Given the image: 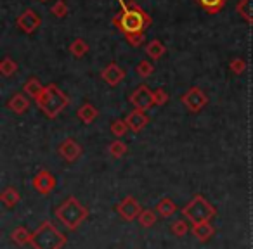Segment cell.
<instances>
[{"label": "cell", "mask_w": 253, "mask_h": 249, "mask_svg": "<svg viewBox=\"0 0 253 249\" xmlns=\"http://www.w3.org/2000/svg\"><path fill=\"white\" fill-rule=\"evenodd\" d=\"M191 232H193V235L200 242H207L208 239H211V235L215 234V228L210 225V221H203V223H194Z\"/></svg>", "instance_id": "cell-15"}, {"label": "cell", "mask_w": 253, "mask_h": 249, "mask_svg": "<svg viewBox=\"0 0 253 249\" xmlns=\"http://www.w3.org/2000/svg\"><path fill=\"white\" fill-rule=\"evenodd\" d=\"M156 220H158V214H156V211H153V210H142V213L139 214V223H141V227H144V228L153 227V225L156 223Z\"/></svg>", "instance_id": "cell-25"}, {"label": "cell", "mask_w": 253, "mask_h": 249, "mask_svg": "<svg viewBox=\"0 0 253 249\" xmlns=\"http://www.w3.org/2000/svg\"><path fill=\"white\" fill-rule=\"evenodd\" d=\"M108 151H109V154H111L113 158L118 159V158H122V156H125L126 144H125V142H122V141H115V142H111V144H109Z\"/></svg>", "instance_id": "cell-28"}, {"label": "cell", "mask_w": 253, "mask_h": 249, "mask_svg": "<svg viewBox=\"0 0 253 249\" xmlns=\"http://www.w3.org/2000/svg\"><path fill=\"white\" fill-rule=\"evenodd\" d=\"M153 95H155V106H163L169 102V94H167L163 88H156V90L153 92Z\"/></svg>", "instance_id": "cell-32"}, {"label": "cell", "mask_w": 253, "mask_h": 249, "mask_svg": "<svg viewBox=\"0 0 253 249\" xmlns=\"http://www.w3.org/2000/svg\"><path fill=\"white\" fill-rule=\"evenodd\" d=\"M66 235L52 221L45 220L32 234V242L30 244H32L33 249H63L66 246Z\"/></svg>", "instance_id": "cell-2"}, {"label": "cell", "mask_w": 253, "mask_h": 249, "mask_svg": "<svg viewBox=\"0 0 253 249\" xmlns=\"http://www.w3.org/2000/svg\"><path fill=\"white\" fill-rule=\"evenodd\" d=\"M42 2H45V0H42Z\"/></svg>", "instance_id": "cell-35"}, {"label": "cell", "mask_w": 253, "mask_h": 249, "mask_svg": "<svg viewBox=\"0 0 253 249\" xmlns=\"http://www.w3.org/2000/svg\"><path fill=\"white\" fill-rule=\"evenodd\" d=\"M167 52V47L162 43V40H151V42L146 45V54L151 57L153 61H158L165 56Z\"/></svg>", "instance_id": "cell-20"}, {"label": "cell", "mask_w": 253, "mask_h": 249, "mask_svg": "<svg viewBox=\"0 0 253 249\" xmlns=\"http://www.w3.org/2000/svg\"><path fill=\"white\" fill-rule=\"evenodd\" d=\"M236 11L246 23L253 25V0H239Z\"/></svg>", "instance_id": "cell-21"}, {"label": "cell", "mask_w": 253, "mask_h": 249, "mask_svg": "<svg viewBox=\"0 0 253 249\" xmlns=\"http://www.w3.org/2000/svg\"><path fill=\"white\" fill-rule=\"evenodd\" d=\"M182 104L186 106L191 112H200L201 109L208 104V97L200 87H191L189 90L182 95Z\"/></svg>", "instance_id": "cell-6"}, {"label": "cell", "mask_w": 253, "mask_h": 249, "mask_svg": "<svg viewBox=\"0 0 253 249\" xmlns=\"http://www.w3.org/2000/svg\"><path fill=\"white\" fill-rule=\"evenodd\" d=\"M19 201H21V194L14 187H7V189H4V192L0 194V203L5 208H14Z\"/></svg>", "instance_id": "cell-18"}, {"label": "cell", "mask_w": 253, "mask_h": 249, "mask_svg": "<svg viewBox=\"0 0 253 249\" xmlns=\"http://www.w3.org/2000/svg\"><path fill=\"white\" fill-rule=\"evenodd\" d=\"M126 40H128V43H130L132 47H139L142 42H144V33H137V35H130V36H125Z\"/></svg>", "instance_id": "cell-34"}, {"label": "cell", "mask_w": 253, "mask_h": 249, "mask_svg": "<svg viewBox=\"0 0 253 249\" xmlns=\"http://www.w3.org/2000/svg\"><path fill=\"white\" fill-rule=\"evenodd\" d=\"M245 70H246V63L243 59H239V57H238V59H232L231 61V71L234 74H241Z\"/></svg>", "instance_id": "cell-33"}, {"label": "cell", "mask_w": 253, "mask_h": 249, "mask_svg": "<svg viewBox=\"0 0 253 249\" xmlns=\"http://www.w3.org/2000/svg\"><path fill=\"white\" fill-rule=\"evenodd\" d=\"M153 71H155V66H153L149 61H141V63L135 66V73L141 78H149L153 74Z\"/></svg>", "instance_id": "cell-29"}, {"label": "cell", "mask_w": 253, "mask_h": 249, "mask_svg": "<svg viewBox=\"0 0 253 249\" xmlns=\"http://www.w3.org/2000/svg\"><path fill=\"white\" fill-rule=\"evenodd\" d=\"M70 52H71V56H73V57L80 59V57H84L85 54L88 52V43L85 42V40H82V38L73 40V42H71V45H70Z\"/></svg>", "instance_id": "cell-23"}, {"label": "cell", "mask_w": 253, "mask_h": 249, "mask_svg": "<svg viewBox=\"0 0 253 249\" xmlns=\"http://www.w3.org/2000/svg\"><path fill=\"white\" fill-rule=\"evenodd\" d=\"M57 152H59V156L64 159V161L75 163L78 158H80L82 147L78 145L77 141H73V139H66V141H63L59 144V147H57Z\"/></svg>", "instance_id": "cell-11"}, {"label": "cell", "mask_w": 253, "mask_h": 249, "mask_svg": "<svg viewBox=\"0 0 253 249\" xmlns=\"http://www.w3.org/2000/svg\"><path fill=\"white\" fill-rule=\"evenodd\" d=\"M43 90H45V87L40 83L39 78H28V80L25 81V85H23V92L28 94L32 99H35V101L43 94Z\"/></svg>", "instance_id": "cell-17"}, {"label": "cell", "mask_w": 253, "mask_h": 249, "mask_svg": "<svg viewBox=\"0 0 253 249\" xmlns=\"http://www.w3.org/2000/svg\"><path fill=\"white\" fill-rule=\"evenodd\" d=\"M56 218L68 228V230H77L82 223L88 218V210L77 199L70 196L66 201L56 208Z\"/></svg>", "instance_id": "cell-3"}, {"label": "cell", "mask_w": 253, "mask_h": 249, "mask_svg": "<svg viewBox=\"0 0 253 249\" xmlns=\"http://www.w3.org/2000/svg\"><path fill=\"white\" fill-rule=\"evenodd\" d=\"M177 210H179V208L173 203L172 197H162V199L156 203V213L163 218H170L172 214L177 213Z\"/></svg>", "instance_id": "cell-16"}, {"label": "cell", "mask_w": 253, "mask_h": 249, "mask_svg": "<svg viewBox=\"0 0 253 249\" xmlns=\"http://www.w3.org/2000/svg\"><path fill=\"white\" fill-rule=\"evenodd\" d=\"M32 234L33 232H28V228L18 227L11 232V239H12V242H16L18 246H25V244H28V242H32Z\"/></svg>", "instance_id": "cell-22"}, {"label": "cell", "mask_w": 253, "mask_h": 249, "mask_svg": "<svg viewBox=\"0 0 253 249\" xmlns=\"http://www.w3.org/2000/svg\"><path fill=\"white\" fill-rule=\"evenodd\" d=\"M130 104L139 111H148L155 106V95L148 88V85H141L130 94Z\"/></svg>", "instance_id": "cell-7"}, {"label": "cell", "mask_w": 253, "mask_h": 249, "mask_svg": "<svg viewBox=\"0 0 253 249\" xmlns=\"http://www.w3.org/2000/svg\"><path fill=\"white\" fill-rule=\"evenodd\" d=\"M32 185H33V189H35V192L42 194V196H47V194H50L56 189V177L50 172H47V170H40V172L33 177Z\"/></svg>", "instance_id": "cell-9"}, {"label": "cell", "mask_w": 253, "mask_h": 249, "mask_svg": "<svg viewBox=\"0 0 253 249\" xmlns=\"http://www.w3.org/2000/svg\"><path fill=\"white\" fill-rule=\"evenodd\" d=\"M126 125H128V128H130L134 134H139V132H142L146 128V125H148V116L144 114V111H139V109H135V111L128 112L125 118Z\"/></svg>", "instance_id": "cell-13"}, {"label": "cell", "mask_w": 253, "mask_h": 249, "mask_svg": "<svg viewBox=\"0 0 253 249\" xmlns=\"http://www.w3.org/2000/svg\"><path fill=\"white\" fill-rule=\"evenodd\" d=\"M116 211H118L120 218H123L125 221H132L142 213V206L132 196H126L125 199L116 204Z\"/></svg>", "instance_id": "cell-8"}, {"label": "cell", "mask_w": 253, "mask_h": 249, "mask_svg": "<svg viewBox=\"0 0 253 249\" xmlns=\"http://www.w3.org/2000/svg\"><path fill=\"white\" fill-rule=\"evenodd\" d=\"M101 76H102V80H104L108 85H111V87H116V85H118L120 81L125 78V70H122V68H120L116 63H109L108 66L102 70Z\"/></svg>", "instance_id": "cell-12"}, {"label": "cell", "mask_w": 253, "mask_h": 249, "mask_svg": "<svg viewBox=\"0 0 253 249\" xmlns=\"http://www.w3.org/2000/svg\"><path fill=\"white\" fill-rule=\"evenodd\" d=\"M16 71H18V64L11 57H4V59L0 61V73L4 74V76H12Z\"/></svg>", "instance_id": "cell-26"}, {"label": "cell", "mask_w": 253, "mask_h": 249, "mask_svg": "<svg viewBox=\"0 0 253 249\" xmlns=\"http://www.w3.org/2000/svg\"><path fill=\"white\" fill-rule=\"evenodd\" d=\"M40 23H42V19H40V16L37 14L33 9L25 11L18 19H16V25H18V28L21 30L23 33H28V35H32V33L37 32V28L40 26Z\"/></svg>", "instance_id": "cell-10"}, {"label": "cell", "mask_w": 253, "mask_h": 249, "mask_svg": "<svg viewBox=\"0 0 253 249\" xmlns=\"http://www.w3.org/2000/svg\"><path fill=\"white\" fill-rule=\"evenodd\" d=\"M7 107L11 109L14 114H25L30 109V101L25 97V94H14L7 101Z\"/></svg>", "instance_id": "cell-14"}, {"label": "cell", "mask_w": 253, "mask_h": 249, "mask_svg": "<svg viewBox=\"0 0 253 249\" xmlns=\"http://www.w3.org/2000/svg\"><path fill=\"white\" fill-rule=\"evenodd\" d=\"M187 230H189V227H187V221L186 220L173 221V225H172L173 235H177V237H184V235L187 234Z\"/></svg>", "instance_id": "cell-31"}, {"label": "cell", "mask_w": 253, "mask_h": 249, "mask_svg": "<svg viewBox=\"0 0 253 249\" xmlns=\"http://www.w3.org/2000/svg\"><path fill=\"white\" fill-rule=\"evenodd\" d=\"M113 25L120 30L125 36L137 35V33H144L146 26L151 25V18L149 14L141 9L137 4L130 2L128 5L123 7V12L113 18Z\"/></svg>", "instance_id": "cell-1"}, {"label": "cell", "mask_w": 253, "mask_h": 249, "mask_svg": "<svg viewBox=\"0 0 253 249\" xmlns=\"http://www.w3.org/2000/svg\"><path fill=\"white\" fill-rule=\"evenodd\" d=\"M50 12H52L56 18H64V16L68 14V5L64 0H57L56 4L50 7Z\"/></svg>", "instance_id": "cell-30"}, {"label": "cell", "mask_w": 253, "mask_h": 249, "mask_svg": "<svg viewBox=\"0 0 253 249\" xmlns=\"http://www.w3.org/2000/svg\"><path fill=\"white\" fill-rule=\"evenodd\" d=\"M196 2L207 12H210V14H217V12L225 5V2H227V0H196Z\"/></svg>", "instance_id": "cell-24"}, {"label": "cell", "mask_w": 253, "mask_h": 249, "mask_svg": "<svg viewBox=\"0 0 253 249\" xmlns=\"http://www.w3.org/2000/svg\"><path fill=\"white\" fill-rule=\"evenodd\" d=\"M77 114H78V118H80V121H84L85 125H90V123L97 118L99 111L90 104V102H85L84 106H80V109L77 111Z\"/></svg>", "instance_id": "cell-19"}, {"label": "cell", "mask_w": 253, "mask_h": 249, "mask_svg": "<svg viewBox=\"0 0 253 249\" xmlns=\"http://www.w3.org/2000/svg\"><path fill=\"white\" fill-rule=\"evenodd\" d=\"M35 102H37V106L42 109L47 118H56V116H59L61 111L70 104V99H68V95L64 94L57 85L50 83V85H47L43 94L40 95Z\"/></svg>", "instance_id": "cell-4"}, {"label": "cell", "mask_w": 253, "mask_h": 249, "mask_svg": "<svg viewBox=\"0 0 253 249\" xmlns=\"http://www.w3.org/2000/svg\"><path fill=\"white\" fill-rule=\"evenodd\" d=\"M128 130H130V128H128V125H126L125 119H116V121L111 123V134L115 135V137H118V139L125 137V134Z\"/></svg>", "instance_id": "cell-27"}, {"label": "cell", "mask_w": 253, "mask_h": 249, "mask_svg": "<svg viewBox=\"0 0 253 249\" xmlns=\"http://www.w3.org/2000/svg\"><path fill=\"white\" fill-rule=\"evenodd\" d=\"M182 214L187 221L194 223H203V221H210L211 218L217 214V210L213 204H210L201 194H196L186 206L182 208Z\"/></svg>", "instance_id": "cell-5"}]
</instances>
